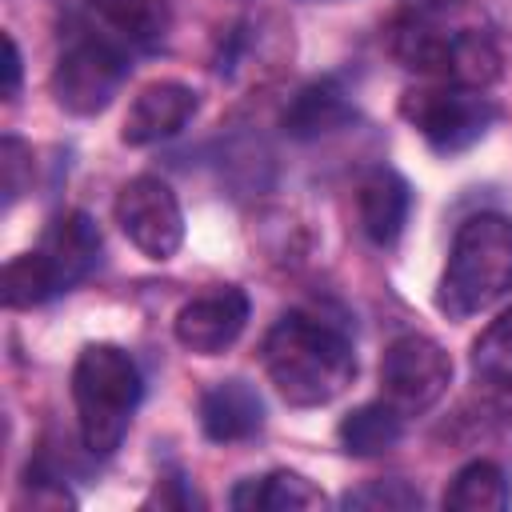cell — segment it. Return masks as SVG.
Returning a JSON list of instances; mask_svg holds the SVG:
<instances>
[{"instance_id":"6da1fadb","label":"cell","mask_w":512,"mask_h":512,"mask_svg":"<svg viewBox=\"0 0 512 512\" xmlns=\"http://www.w3.org/2000/svg\"><path fill=\"white\" fill-rule=\"evenodd\" d=\"M260 360L272 388L292 408L332 404L356 380V352L348 332L308 312L280 316L264 336Z\"/></svg>"},{"instance_id":"7a4b0ae2","label":"cell","mask_w":512,"mask_h":512,"mask_svg":"<svg viewBox=\"0 0 512 512\" xmlns=\"http://www.w3.org/2000/svg\"><path fill=\"white\" fill-rule=\"evenodd\" d=\"M512 292V216L476 212L468 216L448 248L440 272L436 308L448 320H468Z\"/></svg>"},{"instance_id":"3957f363","label":"cell","mask_w":512,"mask_h":512,"mask_svg":"<svg viewBox=\"0 0 512 512\" xmlns=\"http://www.w3.org/2000/svg\"><path fill=\"white\" fill-rule=\"evenodd\" d=\"M144 396V376L120 344H88L72 368V400L80 444L92 456H112L132 424V412Z\"/></svg>"},{"instance_id":"277c9868","label":"cell","mask_w":512,"mask_h":512,"mask_svg":"<svg viewBox=\"0 0 512 512\" xmlns=\"http://www.w3.org/2000/svg\"><path fill=\"white\" fill-rule=\"evenodd\" d=\"M388 52L420 76L436 84L460 88H488L500 80V48L480 28H444L432 16H408L392 28Z\"/></svg>"},{"instance_id":"5b68a950","label":"cell","mask_w":512,"mask_h":512,"mask_svg":"<svg viewBox=\"0 0 512 512\" xmlns=\"http://www.w3.org/2000/svg\"><path fill=\"white\" fill-rule=\"evenodd\" d=\"M128 48L108 40L100 28H88L80 36H72L52 68V96L64 112L72 116H96L104 112L120 84L128 80Z\"/></svg>"},{"instance_id":"8992f818","label":"cell","mask_w":512,"mask_h":512,"mask_svg":"<svg viewBox=\"0 0 512 512\" xmlns=\"http://www.w3.org/2000/svg\"><path fill=\"white\" fill-rule=\"evenodd\" d=\"M400 116L436 148V152H464L472 148L496 120L500 108L480 88L460 84H420L400 96Z\"/></svg>"},{"instance_id":"52a82bcc","label":"cell","mask_w":512,"mask_h":512,"mask_svg":"<svg viewBox=\"0 0 512 512\" xmlns=\"http://www.w3.org/2000/svg\"><path fill=\"white\" fill-rule=\"evenodd\" d=\"M452 384V356L420 332L396 336L380 360V400H388L404 420L428 412Z\"/></svg>"},{"instance_id":"ba28073f","label":"cell","mask_w":512,"mask_h":512,"mask_svg":"<svg viewBox=\"0 0 512 512\" xmlns=\"http://www.w3.org/2000/svg\"><path fill=\"white\" fill-rule=\"evenodd\" d=\"M116 224L148 260H172L180 252V244H184L180 200L160 176H132L120 188Z\"/></svg>"},{"instance_id":"9c48e42d","label":"cell","mask_w":512,"mask_h":512,"mask_svg":"<svg viewBox=\"0 0 512 512\" xmlns=\"http://www.w3.org/2000/svg\"><path fill=\"white\" fill-rule=\"evenodd\" d=\"M248 312H252L248 292L236 288V284H224V288L192 296L176 312L172 332H176L180 348H188L192 356H220L240 340V332L248 324Z\"/></svg>"},{"instance_id":"30bf717a","label":"cell","mask_w":512,"mask_h":512,"mask_svg":"<svg viewBox=\"0 0 512 512\" xmlns=\"http://www.w3.org/2000/svg\"><path fill=\"white\" fill-rule=\"evenodd\" d=\"M36 256L44 260L56 292H68L100 260V228H96V220L88 212H60L44 228V236L36 244Z\"/></svg>"},{"instance_id":"8fae6325","label":"cell","mask_w":512,"mask_h":512,"mask_svg":"<svg viewBox=\"0 0 512 512\" xmlns=\"http://www.w3.org/2000/svg\"><path fill=\"white\" fill-rule=\"evenodd\" d=\"M192 112H196V92L188 84H180V80H152L128 104L120 140L132 144V148L168 140V136H176L192 120Z\"/></svg>"},{"instance_id":"7c38bea8","label":"cell","mask_w":512,"mask_h":512,"mask_svg":"<svg viewBox=\"0 0 512 512\" xmlns=\"http://www.w3.org/2000/svg\"><path fill=\"white\" fill-rule=\"evenodd\" d=\"M356 208H360V228L372 244H380V248L396 244L408 224V208H412L408 180L396 168L364 172V180L356 188Z\"/></svg>"},{"instance_id":"4fadbf2b","label":"cell","mask_w":512,"mask_h":512,"mask_svg":"<svg viewBox=\"0 0 512 512\" xmlns=\"http://www.w3.org/2000/svg\"><path fill=\"white\" fill-rule=\"evenodd\" d=\"M264 424V400L248 380H220L200 396V428L216 444L256 436Z\"/></svg>"},{"instance_id":"5bb4252c","label":"cell","mask_w":512,"mask_h":512,"mask_svg":"<svg viewBox=\"0 0 512 512\" xmlns=\"http://www.w3.org/2000/svg\"><path fill=\"white\" fill-rule=\"evenodd\" d=\"M88 12L128 52H152L168 36V0H88Z\"/></svg>"},{"instance_id":"9a60e30c","label":"cell","mask_w":512,"mask_h":512,"mask_svg":"<svg viewBox=\"0 0 512 512\" xmlns=\"http://www.w3.org/2000/svg\"><path fill=\"white\" fill-rule=\"evenodd\" d=\"M324 504L328 496L308 476L288 472V468H276L268 476H256L232 488V508L240 512H312Z\"/></svg>"},{"instance_id":"2e32d148","label":"cell","mask_w":512,"mask_h":512,"mask_svg":"<svg viewBox=\"0 0 512 512\" xmlns=\"http://www.w3.org/2000/svg\"><path fill=\"white\" fill-rule=\"evenodd\" d=\"M352 120V108L344 100V92L332 84V80H316V84H304L284 116H280V128L292 136V140H316V136H328L336 132L340 124Z\"/></svg>"},{"instance_id":"e0dca14e","label":"cell","mask_w":512,"mask_h":512,"mask_svg":"<svg viewBox=\"0 0 512 512\" xmlns=\"http://www.w3.org/2000/svg\"><path fill=\"white\" fill-rule=\"evenodd\" d=\"M336 436H340V444H344L348 456H380V452H388V448L400 444V436H404V416H400L388 400H372V404L352 408V412L340 420Z\"/></svg>"},{"instance_id":"ac0fdd59","label":"cell","mask_w":512,"mask_h":512,"mask_svg":"<svg viewBox=\"0 0 512 512\" xmlns=\"http://www.w3.org/2000/svg\"><path fill=\"white\" fill-rule=\"evenodd\" d=\"M508 504H512V484L504 468L492 460L464 464L444 488V508L452 512H504Z\"/></svg>"},{"instance_id":"d6986e66","label":"cell","mask_w":512,"mask_h":512,"mask_svg":"<svg viewBox=\"0 0 512 512\" xmlns=\"http://www.w3.org/2000/svg\"><path fill=\"white\" fill-rule=\"evenodd\" d=\"M52 296H60V292H56L44 260L36 256V248L20 252L4 264V304L8 308H32V304H44Z\"/></svg>"},{"instance_id":"ffe728a7","label":"cell","mask_w":512,"mask_h":512,"mask_svg":"<svg viewBox=\"0 0 512 512\" xmlns=\"http://www.w3.org/2000/svg\"><path fill=\"white\" fill-rule=\"evenodd\" d=\"M476 380H512V308H504L472 344Z\"/></svg>"},{"instance_id":"44dd1931","label":"cell","mask_w":512,"mask_h":512,"mask_svg":"<svg viewBox=\"0 0 512 512\" xmlns=\"http://www.w3.org/2000/svg\"><path fill=\"white\" fill-rule=\"evenodd\" d=\"M344 508H368V512H408L420 508V492L408 480H368L364 488L344 492Z\"/></svg>"},{"instance_id":"7402d4cb","label":"cell","mask_w":512,"mask_h":512,"mask_svg":"<svg viewBox=\"0 0 512 512\" xmlns=\"http://www.w3.org/2000/svg\"><path fill=\"white\" fill-rule=\"evenodd\" d=\"M0 176H4V204H16L20 192L32 180V148L16 136H4L0 144Z\"/></svg>"},{"instance_id":"603a6c76","label":"cell","mask_w":512,"mask_h":512,"mask_svg":"<svg viewBox=\"0 0 512 512\" xmlns=\"http://www.w3.org/2000/svg\"><path fill=\"white\" fill-rule=\"evenodd\" d=\"M28 500L32 508H76V496L68 492V484L40 468L28 472Z\"/></svg>"},{"instance_id":"cb8c5ba5","label":"cell","mask_w":512,"mask_h":512,"mask_svg":"<svg viewBox=\"0 0 512 512\" xmlns=\"http://www.w3.org/2000/svg\"><path fill=\"white\" fill-rule=\"evenodd\" d=\"M152 504H160V508H192V504H196V496L184 488V480H176V476H172V480H160V484H156V492L144 500V508H152Z\"/></svg>"},{"instance_id":"d4e9b609","label":"cell","mask_w":512,"mask_h":512,"mask_svg":"<svg viewBox=\"0 0 512 512\" xmlns=\"http://www.w3.org/2000/svg\"><path fill=\"white\" fill-rule=\"evenodd\" d=\"M16 92H20V48L12 32H4V100H12Z\"/></svg>"}]
</instances>
